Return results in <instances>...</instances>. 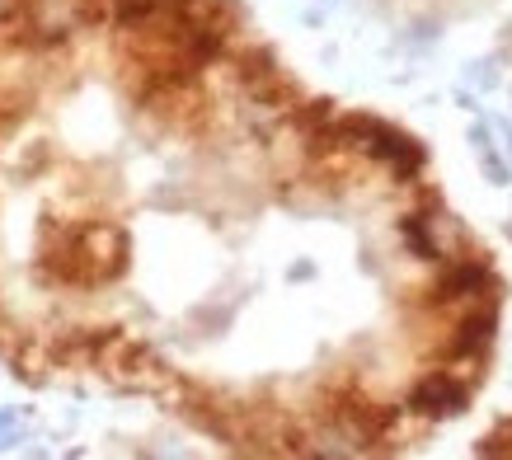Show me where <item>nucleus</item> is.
<instances>
[{
  "mask_svg": "<svg viewBox=\"0 0 512 460\" xmlns=\"http://www.w3.org/2000/svg\"><path fill=\"white\" fill-rule=\"evenodd\" d=\"M466 399H470L466 376H456V371H433V376L409 395L404 409H409V414H419V418H447V414H456Z\"/></svg>",
  "mask_w": 512,
  "mask_h": 460,
  "instance_id": "1",
  "label": "nucleus"
}]
</instances>
